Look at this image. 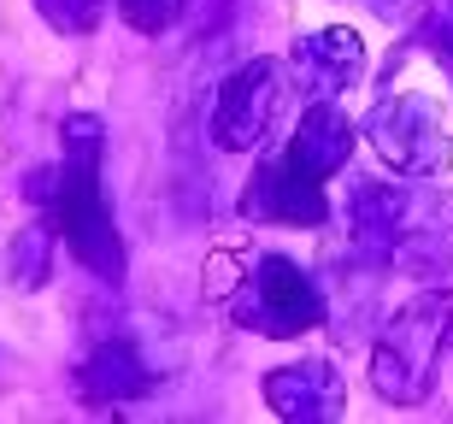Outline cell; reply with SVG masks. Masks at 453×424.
Segmentation results:
<instances>
[{"instance_id": "5bb4252c", "label": "cell", "mask_w": 453, "mask_h": 424, "mask_svg": "<svg viewBox=\"0 0 453 424\" xmlns=\"http://www.w3.org/2000/svg\"><path fill=\"white\" fill-rule=\"evenodd\" d=\"M436 59L448 66V77H453V30H436Z\"/></svg>"}, {"instance_id": "ba28073f", "label": "cell", "mask_w": 453, "mask_h": 424, "mask_svg": "<svg viewBox=\"0 0 453 424\" xmlns=\"http://www.w3.org/2000/svg\"><path fill=\"white\" fill-rule=\"evenodd\" d=\"M265 401H271L277 419H301V424L336 419V412H342V372L330 366V359L283 366V372L265 377Z\"/></svg>"}, {"instance_id": "9c48e42d", "label": "cell", "mask_w": 453, "mask_h": 424, "mask_svg": "<svg viewBox=\"0 0 453 424\" xmlns=\"http://www.w3.org/2000/svg\"><path fill=\"white\" fill-rule=\"evenodd\" d=\"M353 153V124L342 119L336 101H306L301 124H295V136H288V159L312 177H336L348 166Z\"/></svg>"}, {"instance_id": "277c9868", "label": "cell", "mask_w": 453, "mask_h": 424, "mask_svg": "<svg viewBox=\"0 0 453 424\" xmlns=\"http://www.w3.org/2000/svg\"><path fill=\"white\" fill-rule=\"evenodd\" d=\"M365 136H371V148L383 153L395 171L424 177V171L448 166V130H441L436 106L424 101V95H395V101L371 106Z\"/></svg>"}, {"instance_id": "8992f818", "label": "cell", "mask_w": 453, "mask_h": 424, "mask_svg": "<svg viewBox=\"0 0 453 424\" xmlns=\"http://www.w3.org/2000/svg\"><path fill=\"white\" fill-rule=\"evenodd\" d=\"M248 212H253V219H277V224H324V219H330L324 177L301 171V166L283 153V159H271V166L253 171Z\"/></svg>"}, {"instance_id": "5b68a950", "label": "cell", "mask_w": 453, "mask_h": 424, "mask_svg": "<svg viewBox=\"0 0 453 424\" xmlns=\"http://www.w3.org/2000/svg\"><path fill=\"white\" fill-rule=\"evenodd\" d=\"M277 59H248L242 71H230L219 89V106H212V142L230 153L253 148V142L271 130L277 119Z\"/></svg>"}, {"instance_id": "7c38bea8", "label": "cell", "mask_w": 453, "mask_h": 424, "mask_svg": "<svg viewBox=\"0 0 453 424\" xmlns=\"http://www.w3.org/2000/svg\"><path fill=\"white\" fill-rule=\"evenodd\" d=\"M35 12L48 18L53 30H65V35H88L95 24H101L106 0H35Z\"/></svg>"}, {"instance_id": "8fae6325", "label": "cell", "mask_w": 453, "mask_h": 424, "mask_svg": "<svg viewBox=\"0 0 453 424\" xmlns=\"http://www.w3.org/2000/svg\"><path fill=\"white\" fill-rule=\"evenodd\" d=\"M48 272H53V230L48 224L18 230V242H12V283L18 289H42Z\"/></svg>"}, {"instance_id": "6da1fadb", "label": "cell", "mask_w": 453, "mask_h": 424, "mask_svg": "<svg viewBox=\"0 0 453 424\" xmlns=\"http://www.w3.org/2000/svg\"><path fill=\"white\" fill-rule=\"evenodd\" d=\"M101 142H106L101 119H88V112L65 119V159L53 171V195H42V201L53 206L59 242L95 277L118 283L124 277V242H118L112 206H106V183H101Z\"/></svg>"}, {"instance_id": "7a4b0ae2", "label": "cell", "mask_w": 453, "mask_h": 424, "mask_svg": "<svg viewBox=\"0 0 453 424\" xmlns=\"http://www.w3.org/2000/svg\"><path fill=\"white\" fill-rule=\"evenodd\" d=\"M448 319H453V301L448 295H418L412 306H401L388 319L377 354H371V383L377 395L412 407L430 377H436V354H441V336H448Z\"/></svg>"}, {"instance_id": "4fadbf2b", "label": "cell", "mask_w": 453, "mask_h": 424, "mask_svg": "<svg viewBox=\"0 0 453 424\" xmlns=\"http://www.w3.org/2000/svg\"><path fill=\"white\" fill-rule=\"evenodd\" d=\"M118 12H124V24L142 35H159L177 24V12H183V0H118Z\"/></svg>"}, {"instance_id": "52a82bcc", "label": "cell", "mask_w": 453, "mask_h": 424, "mask_svg": "<svg viewBox=\"0 0 453 424\" xmlns=\"http://www.w3.org/2000/svg\"><path fill=\"white\" fill-rule=\"evenodd\" d=\"M359 66H365V48H359V35L348 24L306 35L301 48L288 53V77L306 89V101H336L342 89L359 77Z\"/></svg>"}, {"instance_id": "3957f363", "label": "cell", "mask_w": 453, "mask_h": 424, "mask_svg": "<svg viewBox=\"0 0 453 424\" xmlns=\"http://www.w3.org/2000/svg\"><path fill=\"white\" fill-rule=\"evenodd\" d=\"M235 319L248 330H265V336H295V330H312L324 319V295L312 289V277L283 254H265L253 266L248 295L235 301Z\"/></svg>"}, {"instance_id": "30bf717a", "label": "cell", "mask_w": 453, "mask_h": 424, "mask_svg": "<svg viewBox=\"0 0 453 424\" xmlns=\"http://www.w3.org/2000/svg\"><path fill=\"white\" fill-rule=\"evenodd\" d=\"M153 377H148V359H142V348L124 336L101 342L95 348V359L83 366V395H95V401H124V395H142Z\"/></svg>"}]
</instances>
